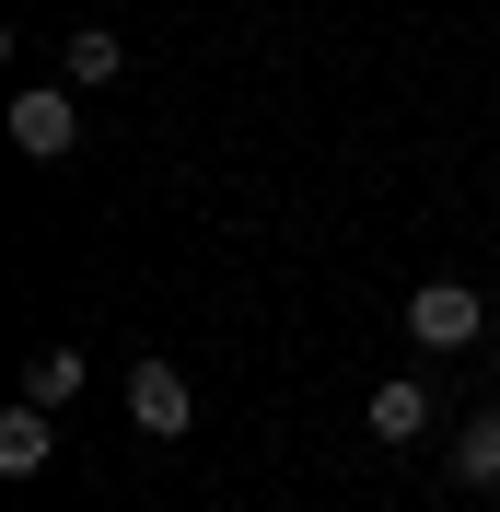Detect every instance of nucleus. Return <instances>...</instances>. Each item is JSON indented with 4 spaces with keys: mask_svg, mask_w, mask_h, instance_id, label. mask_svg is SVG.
Here are the masks:
<instances>
[{
    "mask_svg": "<svg viewBox=\"0 0 500 512\" xmlns=\"http://www.w3.org/2000/svg\"><path fill=\"white\" fill-rule=\"evenodd\" d=\"M489 361H500V326H489Z\"/></svg>",
    "mask_w": 500,
    "mask_h": 512,
    "instance_id": "obj_9",
    "label": "nucleus"
},
{
    "mask_svg": "<svg viewBox=\"0 0 500 512\" xmlns=\"http://www.w3.org/2000/svg\"><path fill=\"white\" fill-rule=\"evenodd\" d=\"M361 419H373V443H419V431H431V384H419V373H384L373 396H361Z\"/></svg>",
    "mask_w": 500,
    "mask_h": 512,
    "instance_id": "obj_4",
    "label": "nucleus"
},
{
    "mask_svg": "<svg viewBox=\"0 0 500 512\" xmlns=\"http://www.w3.org/2000/svg\"><path fill=\"white\" fill-rule=\"evenodd\" d=\"M454 478H466V489H500V408H477L466 431H454Z\"/></svg>",
    "mask_w": 500,
    "mask_h": 512,
    "instance_id": "obj_7",
    "label": "nucleus"
},
{
    "mask_svg": "<svg viewBox=\"0 0 500 512\" xmlns=\"http://www.w3.org/2000/svg\"><path fill=\"white\" fill-rule=\"evenodd\" d=\"M12 152H35V163H70L82 152V117H70V94H12Z\"/></svg>",
    "mask_w": 500,
    "mask_h": 512,
    "instance_id": "obj_2",
    "label": "nucleus"
},
{
    "mask_svg": "<svg viewBox=\"0 0 500 512\" xmlns=\"http://www.w3.org/2000/svg\"><path fill=\"white\" fill-rule=\"evenodd\" d=\"M47 443H59V419H47V408H0V478H35Z\"/></svg>",
    "mask_w": 500,
    "mask_h": 512,
    "instance_id": "obj_5",
    "label": "nucleus"
},
{
    "mask_svg": "<svg viewBox=\"0 0 500 512\" xmlns=\"http://www.w3.org/2000/svg\"><path fill=\"white\" fill-rule=\"evenodd\" d=\"M117 70H128V47H117L105 24H82V35H70V82H82V94H94V82H117Z\"/></svg>",
    "mask_w": 500,
    "mask_h": 512,
    "instance_id": "obj_8",
    "label": "nucleus"
},
{
    "mask_svg": "<svg viewBox=\"0 0 500 512\" xmlns=\"http://www.w3.org/2000/svg\"><path fill=\"white\" fill-rule=\"evenodd\" d=\"M128 419H140L152 443H175V431H187V419H198L187 373H175V361H140V373H128Z\"/></svg>",
    "mask_w": 500,
    "mask_h": 512,
    "instance_id": "obj_3",
    "label": "nucleus"
},
{
    "mask_svg": "<svg viewBox=\"0 0 500 512\" xmlns=\"http://www.w3.org/2000/svg\"><path fill=\"white\" fill-rule=\"evenodd\" d=\"M407 338L454 361V350H477V338H489V303H477L466 280H419V291H407Z\"/></svg>",
    "mask_w": 500,
    "mask_h": 512,
    "instance_id": "obj_1",
    "label": "nucleus"
},
{
    "mask_svg": "<svg viewBox=\"0 0 500 512\" xmlns=\"http://www.w3.org/2000/svg\"><path fill=\"white\" fill-rule=\"evenodd\" d=\"M70 396H82V350H35V361H24V408H47V419H59Z\"/></svg>",
    "mask_w": 500,
    "mask_h": 512,
    "instance_id": "obj_6",
    "label": "nucleus"
}]
</instances>
